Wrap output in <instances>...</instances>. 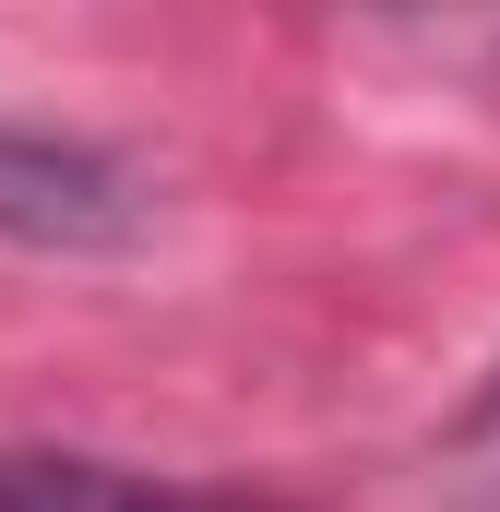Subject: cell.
I'll use <instances>...</instances> for the list:
<instances>
[{
    "label": "cell",
    "mask_w": 500,
    "mask_h": 512,
    "mask_svg": "<svg viewBox=\"0 0 500 512\" xmlns=\"http://www.w3.org/2000/svg\"><path fill=\"white\" fill-rule=\"evenodd\" d=\"M0 512H203L155 477H120V465H48V453H0Z\"/></svg>",
    "instance_id": "cell-2"
},
{
    "label": "cell",
    "mask_w": 500,
    "mask_h": 512,
    "mask_svg": "<svg viewBox=\"0 0 500 512\" xmlns=\"http://www.w3.org/2000/svg\"><path fill=\"white\" fill-rule=\"evenodd\" d=\"M131 227H143V191L96 143L0 131V239H24V251H108Z\"/></svg>",
    "instance_id": "cell-1"
}]
</instances>
